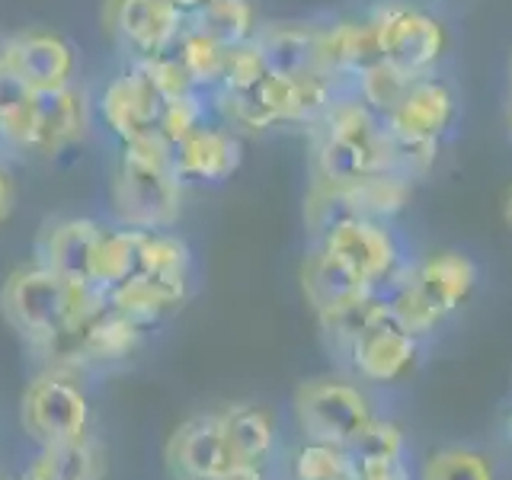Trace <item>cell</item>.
I'll return each mask as SVG.
<instances>
[{
    "label": "cell",
    "instance_id": "23",
    "mask_svg": "<svg viewBox=\"0 0 512 480\" xmlns=\"http://www.w3.org/2000/svg\"><path fill=\"white\" fill-rule=\"evenodd\" d=\"M189 282H170V279H154L135 272L132 279H125L122 285L109 288V308L119 311L138 327H151L160 317L176 311L186 301Z\"/></svg>",
    "mask_w": 512,
    "mask_h": 480
},
{
    "label": "cell",
    "instance_id": "44",
    "mask_svg": "<svg viewBox=\"0 0 512 480\" xmlns=\"http://www.w3.org/2000/svg\"><path fill=\"white\" fill-rule=\"evenodd\" d=\"M506 132H509V141H512V93H509V106H506Z\"/></svg>",
    "mask_w": 512,
    "mask_h": 480
},
{
    "label": "cell",
    "instance_id": "20",
    "mask_svg": "<svg viewBox=\"0 0 512 480\" xmlns=\"http://www.w3.org/2000/svg\"><path fill=\"white\" fill-rule=\"evenodd\" d=\"M103 234L100 221L93 218H64L45 231L39 266L52 269L64 282H93V256Z\"/></svg>",
    "mask_w": 512,
    "mask_h": 480
},
{
    "label": "cell",
    "instance_id": "31",
    "mask_svg": "<svg viewBox=\"0 0 512 480\" xmlns=\"http://www.w3.org/2000/svg\"><path fill=\"white\" fill-rule=\"evenodd\" d=\"M189 266H192V253L183 237L167 234V231H144L141 234L138 272L154 276V279L189 282Z\"/></svg>",
    "mask_w": 512,
    "mask_h": 480
},
{
    "label": "cell",
    "instance_id": "35",
    "mask_svg": "<svg viewBox=\"0 0 512 480\" xmlns=\"http://www.w3.org/2000/svg\"><path fill=\"white\" fill-rule=\"evenodd\" d=\"M352 455H378V458H410L407 429L391 416H375L372 423L362 429V436L349 445Z\"/></svg>",
    "mask_w": 512,
    "mask_h": 480
},
{
    "label": "cell",
    "instance_id": "27",
    "mask_svg": "<svg viewBox=\"0 0 512 480\" xmlns=\"http://www.w3.org/2000/svg\"><path fill=\"white\" fill-rule=\"evenodd\" d=\"M26 480H100V461L87 439L45 445L36 464L23 474Z\"/></svg>",
    "mask_w": 512,
    "mask_h": 480
},
{
    "label": "cell",
    "instance_id": "42",
    "mask_svg": "<svg viewBox=\"0 0 512 480\" xmlns=\"http://www.w3.org/2000/svg\"><path fill=\"white\" fill-rule=\"evenodd\" d=\"M170 4H173L176 10H180V13L192 16V13H199V10L208 4V0H170Z\"/></svg>",
    "mask_w": 512,
    "mask_h": 480
},
{
    "label": "cell",
    "instance_id": "39",
    "mask_svg": "<svg viewBox=\"0 0 512 480\" xmlns=\"http://www.w3.org/2000/svg\"><path fill=\"white\" fill-rule=\"evenodd\" d=\"M352 480H416V474L410 468V458L352 455Z\"/></svg>",
    "mask_w": 512,
    "mask_h": 480
},
{
    "label": "cell",
    "instance_id": "36",
    "mask_svg": "<svg viewBox=\"0 0 512 480\" xmlns=\"http://www.w3.org/2000/svg\"><path fill=\"white\" fill-rule=\"evenodd\" d=\"M138 68L144 71V77L151 80V87L157 90V96L164 103H173L180 100V96L192 93L196 90V84H192V77L186 74L180 55L173 52H164V55H154V58H141Z\"/></svg>",
    "mask_w": 512,
    "mask_h": 480
},
{
    "label": "cell",
    "instance_id": "5",
    "mask_svg": "<svg viewBox=\"0 0 512 480\" xmlns=\"http://www.w3.org/2000/svg\"><path fill=\"white\" fill-rule=\"evenodd\" d=\"M0 308L32 346L58 349L64 346V336H68L71 282H64L45 266L16 269L4 282Z\"/></svg>",
    "mask_w": 512,
    "mask_h": 480
},
{
    "label": "cell",
    "instance_id": "48",
    "mask_svg": "<svg viewBox=\"0 0 512 480\" xmlns=\"http://www.w3.org/2000/svg\"><path fill=\"white\" fill-rule=\"evenodd\" d=\"M509 87H512V58H509Z\"/></svg>",
    "mask_w": 512,
    "mask_h": 480
},
{
    "label": "cell",
    "instance_id": "46",
    "mask_svg": "<svg viewBox=\"0 0 512 480\" xmlns=\"http://www.w3.org/2000/svg\"><path fill=\"white\" fill-rule=\"evenodd\" d=\"M506 442H509V448H512V413L506 416Z\"/></svg>",
    "mask_w": 512,
    "mask_h": 480
},
{
    "label": "cell",
    "instance_id": "15",
    "mask_svg": "<svg viewBox=\"0 0 512 480\" xmlns=\"http://www.w3.org/2000/svg\"><path fill=\"white\" fill-rule=\"evenodd\" d=\"M407 279L420 288V295L448 320L474 295V288L480 282V269L471 256L461 250H432L423 260L410 263Z\"/></svg>",
    "mask_w": 512,
    "mask_h": 480
},
{
    "label": "cell",
    "instance_id": "3",
    "mask_svg": "<svg viewBox=\"0 0 512 480\" xmlns=\"http://www.w3.org/2000/svg\"><path fill=\"white\" fill-rule=\"evenodd\" d=\"M365 16L375 29L384 61L407 77L439 74V64L452 48V36H448L442 16L413 4V0H375Z\"/></svg>",
    "mask_w": 512,
    "mask_h": 480
},
{
    "label": "cell",
    "instance_id": "24",
    "mask_svg": "<svg viewBox=\"0 0 512 480\" xmlns=\"http://www.w3.org/2000/svg\"><path fill=\"white\" fill-rule=\"evenodd\" d=\"M221 416L224 436H228L231 455L234 461H247V464H266L269 455L276 452V416L260 404H234Z\"/></svg>",
    "mask_w": 512,
    "mask_h": 480
},
{
    "label": "cell",
    "instance_id": "16",
    "mask_svg": "<svg viewBox=\"0 0 512 480\" xmlns=\"http://www.w3.org/2000/svg\"><path fill=\"white\" fill-rule=\"evenodd\" d=\"M167 461L180 480H218L234 464L221 416H196L183 423L167 445Z\"/></svg>",
    "mask_w": 512,
    "mask_h": 480
},
{
    "label": "cell",
    "instance_id": "18",
    "mask_svg": "<svg viewBox=\"0 0 512 480\" xmlns=\"http://www.w3.org/2000/svg\"><path fill=\"white\" fill-rule=\"evenodd\" d=\"M298 282H301L304 301H308V308L317 317L343 311V308H349V304L375 295V288H368L356 272L340 260V256H333L320 244H314L308 250V256H304Z\"/></svg>",
    "mask_w": 512,
    "mask_h": 480
},
{
    "label": "cell",
    "instance_id": "8",
    "mask_svg": "<svg viewBox=\"0 0 512 480\" xmlns=\"http://www.w3.org/2000/svg\"><path fill=\"white\" fill-rule=\"evenodd\" d=\"M20 413L26 432L42 442V448L87 439L90 404L71 378H61L55 372L39 375L26 388Z\"/></svg>",
    "mask_w": 512,
    "mask_h": 480
},
{
    "label": "cell",
    "instance_id": "38",
    "mask_svg": "<svg viewBox=\"0 0 512 480\" xmlns=\"http://www.w3.org/2000/svg\"><path fill=\"white\" fill-rule=\"evenodd\" d=\"M205 122H208V106L202 100V90H192V93L180 96V100L164 103V112H160V122H157V132L164 135L170 144H180L186 135H192Z\"/></svg>",
    "mask_w": 512,
    "mask_h": 480
},
{
    "label": "cell",
    "instance_id": "30",
    "mask_svg": "<svg viewBox=\"0 0 512 480\" xmlns=\"http://www.w3.org/2000/svg\"><path fill=\"white\" fill-rule=\"evenodd\" d=\"M410 80L404 71H397L394 64H388L384 58L365 64V68L349 80V90L359 96V100L375 112V116H388V112L400 103V96L410 87Z\"/></svg>",
    "mask_w": 512,
    "mask_h": 480
},
{
    "label": "cell",
    "instance_id": "21",
    "mask_svg": "<svg viewBox=\"0 0 512 480\" xmlns=\"http://www.w3.org/2000/svg\"><path fill=\"white\" fill-rule=\"evenodd\" d=\"M266 58L269 74H311L317 61V23L308 20H276L260 23L253 36Z\"/></svg>",
    "mask_w": 512,
    "mask_h": 480
},
{
    "label": "cell",
    "instance_id": "1",
    "mask_svg": "<svg viewBox=\"0 0 512 480\" xmlns=\"http://www.w3.org/2000/svg\"><path fill=\"white\" fill-rule=\"evenodd\" d=\"M112 212L132 231H167L180 218L183 180L173 164V144L160 132L125 141L112 180Z\"/></svg>",
    "mask_w": 512,
    "mask_h": 480
},
{
    "label": "cell",
    "instance_id": "12",
    "mask_svg": "<svg viewBox=\"0 0 512 480\" xmlns=\"http://www.w3.org/2000/svg\"><path fill=\"white\" fill-rule=\"evenodd\" d=\"M378 39L368 16H333L317 23V61L314 71L330 77L333 84H349L365 64L378 61Z\"/></svg>",
    "mask_w": 512,
    "mask_h": 480
},
{
    "label": "cell",
    "instance_id": "32",
    "mask_svg": "<svg viewBox=\"0 0 512 480\" xmlns=\"http://www.w3.org/2000/svg\"><path fill=\"white\" fill-rule=\"evenodd\" d=\"M173 52L180 55L186 74L192 77L196 90H218L221 87V74H224V55L228 48H221L215 39H208L205 32L186 26L180 42L173 45Z\"/></svg>",
    "mask_w": 512,
    "mask_h": 480
},
{
    "label": "cell",
    "instance_id": "7",
    "mask_svg": "<svg viewBox=\"0 0 512 480\" xmlns=\"http://www.w3.org/2000/svg\"><path fill=\"white\" fill-rule=\"evenodd\" d=\"M343 356L352 368V378H359L365 388H391L416 372L423 340L400 327L388 308V314H381L362 333L352 336Z\"/></svg>",
    "mask_w": 512,
    "mask_h": 480
},
{
    "label": "cell",
    "instance_id": "2",
    "mask_svg": "<svg viewBox=\"0 0 512 480\" xmlns=\"http://www.w3.org/2000/svg\"><path fill=\"white\" fill-rule=\"evenodd\" d=\"M381 122L391 138L397 170L416 180L436 164L439 144L458 122V93L439 74L416 77Z\"/></svg>",
    "mask_w": 512,
    "mask_h": 480
},
{
    "label": "cell",
    "instance_id": "26",
    "mask_svg": "<svg viewBox=\"0 0 512 480\" xmlns=\"http://www.w3.org/2000/svg\"><path fill=\"white\" fill-rule=\"evenodd\" d=\"M189 26L205 32L221 48H237L253 42L256 29H260V16H256L253 0H208L199 13L189 16Z\"/></svg>",
    "mask_w": 512,
    "mask_h": 480
},
{
    "label": "cell",
    "instance_id": "43",
    "mask_svg": "<svg viewBox=\"0 0 512 480\" xmlns=\"http://www.w3.org/2000/svg\"><path fill=\"white\" fill-rule=\"evenodd\" d=\"M503 221H506V228L512 231V186L506 189V196H503Z\"/></svg>",
    "mask_w": 512,
    "mask_h": 480
},
{
    "label": "cell",
    "instance_id": "45",
    "mask_svg": "<svg viewBox=\"0 0 512 480\" xmlns=\"http://www.w3.org/2000/svg\"><path fill=\"white\" fill-rule=\"evenodd\" d=\"M7 64V36H0V68Z\"/></svg>",
    "mask_w": 512,
    "mask_h": 480
},
{
    "label": "cell",
    "instance_id": "17",
    "mask_svg": "<svg viewBox=\"0 0 512 480\" xmlns=\"http://www.w3.org/2000/svg\"><path fill=\"white\" fill-rule=\"evenodd\" d=\"M240 160H244V144L228 125L205 122L180 144H173V164L183 183H224L237 173Z\"/></svg>",
    "mask_w": 512,
    "mask_h": 480
},
{
    "label": "cell",
    "instance_id": "13",
    "mask_svg": "<svg viewBox=\"0 0 512 480\" xmlns=\"http://www.w3.org/2000/svg\"><path fill=\"white\" fill-rule=\"evenodd\" d=\"M160 112H164V100L157 96V90L151 87V80L144 77L138 64L112 77L100 96V116L122 144L157 132Z\"/></svg>",
    "mask_w": 512,
    "mask_h": 480
},
{
    "label": "cell",
    "instance_id": "6",
    "mask_svg": "<svg viewBox=\"0 0 512 480\" xmlns=\"http://www.w3.org/2000/svg\"><path fill=\"white\" fill-rule=\"evenodd\" d=\"M314 244L330 250L333 256H340V260L356 272L368 288H375V292H388L413 263L404 250V240L394 231V221L349 215L343 221H336L324 237L314 240Z\"/></svg>",
    "mask_w": 512,
    "mask_h": 480
},
{
    "label": "cell",
    "instance_id": "40",
    "mask_svg": "<svg viewBox=\"0 0 512 480\" xmlns=\"http://www.w3.org/2000/svg\"><path fill=\"white\" fill-rule=\"evenodd\" d=\"M218 480H266L263 464H247V461H234L228 471H224Z\"/></svg>",
    "mask_w": 512,
    "mask_h": 480
},
{
    "label": "cell",
    "instance_id": "10",
    "mask_svg": "<svg viewBox=\"0 0 512 480\" xmlns=\"http://www.w3.org/2000/svg\"><path fill=\"white\" fill-rule=\"evenodd\" d=\"M90 128V100L80 84H64L52 90H36L29 109V135L26 151L42 157H55L71 144L84 141Z\"/></svg>",
    "mask_w": 512,
    "mask_h": 480
},
{
    "label": "cell",
    "instance_id": "41",
    "mask_svg": "<svg viewBox=\"0 0 512 480\" xmlns=\"http://www.w3.org/2000/svg\"><path fill=\"white\" fill-rule=\"evenodd\" d=\"M13 212V183H10V176L7 170L0 167V224H4Z\"/></svg>",
    "mask_w": 512,
    "mask_h": 480
},
{
    "label": "cell",
    "instance_id": "28",
    "mask_svg": "<svg viewBox=\"0 0 512 480\" xmlns=\"http://www.w3.org/2000/svg\"><path fill=\"white\" fill-rule=\"evenodd\" d=\"M141 234L144 231L132 228L106 231L93 256V282H100L103 288H116L125 279H132L141 263Z\"/></svg>",
    "mask_w": 512,
    "mask_h": 480
},
{
    "label": "cell",
    "instance_id": "22",
    "mask_svg": "<svg viewBox=\"0 0 512 480\" xmlns=\"http://www.w3.org/2000/svg\"><path fill=\"white\" fill-rule=\"evenodd\" d=\"M340 189H343L349 215L394 221L407 212V205L413 199V176H407L397 167H388V170L368 173L356 183H346Z\"/></svg>",
    "mask_w": 512,
    "mask_h": 480
},
{
    "label": "cell",
    "instance_id": "25",
    "mask_svg": "<svg viewBox=\"0 0 512 480\" xmlns=\"http://www.w3.org/2000/svg\"><path fill=\"white\" fill-rule=\"evenodd\" d=\"M141 330L138 324H132L128 317H122L119 311L106 308L93 324L77 336L71 343L80 359L90 362H119L128 359L141 343Z\"/></svg>",
    "mask_w": 512,
    "mask_h": 480
},
{
    "label": "cell",
    "instance_id": "14",
    "mask_svg": "<svg viewBox=\"0 0 512 480\" xmlns=\"http://www.w3.org/2000/svg\"><path fill=\"white\" fill-rule=\"evenodd\" d=\"M7 68L20 74L32 90H52L74 80V45L48 29H23L7 39Z\"/></svg>",
    "mask_w": 512,
    "mask_h": 480
},
{
    "label": "cell",
    "instance_id": "4",
    "mask_svg": "<svg viewBox=\"0 0 512 480\" xmlns=\"http://www.w3.org/2000/svg\"><path fill=\"white\" fill-rule=\"evenodd\" d=\"M378 416V407L359 378L320 375L295 391V420L304 439L349 448Z\"/></svg>",
    "mask_w": 512,
    "mask_h": 480
},
{
    "label": "cell",
    "instance_id": "9",
    "mask_svg": "<svg viewBox=\"0 0 512 480\" xmlns=\"http://www.w3.org/2000/svg\"><path fill=\"white\" fill-rule=\"evenodd\" d=\"M186 26L189 16L170 0H103V29L138 61L170 52Z\"/></svg>",
    "mask_w": 512,
    "mask_h": 480
},
{
    "label": "cell",
    "instance_id": "49",
    "mask_svg": "<svg viewBox=\"0 0 512 480\" xmlns=\"http://www.w3.org/2000/svg\"><path fill=\"white\" fill-rule=\"evenodd\" d=\"M439 4H455V0H439Z\"/></svg>",
    "mask_w": 512,
    "mask_h": 480
},
{
    "label": "cell",
    "instance_id": "11",
    "mask_svg": "<svg viewBox=\"0 0 512 480\" xmlns=\"http://www.w3.org/2000/svg\"><path fill=\"white\" fill-rule=\"evenodd\" d=\"M343 87L333 84L324 74H266L253 87L256 103L263 106L272 125H314L327 112Z\"/></svg>",
    "mask_w": 512,
    "mask_h": 480
},
{
    "label": "cell",
    "instance_id": "37",
    "mask_svg": "<svg viewBox=\"0 0 512 480\" xmlns=\"http://www.w3.org/2000/svg\"><path fill=\"white\" fill-rule=\"evenodd\" d=\"M266 74H269V68H266L263 52L256 48V42H244L237 48H228V55H224V74H221L218 90L244 93L260 84Z\"/></svg>",
    "mask_w": 512,
    "mask_h": 480
},
{
    "label": "cell",
    "instance_id": "33",
    "mask_svg": "<svg viewBox=\"0 0 512 480\" xmlns=\"http://www.w3.org/2000/svg\"><path fill=\"white\" fill-rule=\"evenodd\" d=\"M288 474L292 480H352V455L343 445L304 439V445L292 455Z\"/></svg>",
    "mask_w": 512,
    "mask_h": 480
},
{
    "label": "cell",
    "instance_id": "34",
    "mask_svg": "<svg viewBox=\"0 0 512 480\" xmlns=\"http://www.w3.org/2000/svg\"><path fill=\"white\" fill-rule=\"evenodd\" d=\"M32 96H36V90L4 64V68H0V135L23 151H26V135H29Z\"/></svg>",
    "mask_w": 512,
    "mask_h": 480
},
{
    "label": "cell",
    "instance_id": "47",
    "mask_svg": "<svg viewBox=\"0 0 512 480\" xmlns=\"http://www.w3.org/2000/svg\"><path fill=\"white\" fill-rule=\"evenodd\" d=\"M0 480H26L23 474H10V471H0Z\"/></svg>",
    "mask_w": 512,
    "mask_h": 480
},
{
    "label": "cell",
    "instance_id": "29",
    "mask_svg": "<svg viewBox=\"0 0 512 480\" xmlns=\"http://www.w3.org/2000/svg\"><path fill=\"white\" fill-rule=\"evenodd\" d=\"M416 480H500L490 455L471 445H445L429 452Z\"/></svg>",
    "mask_w": 512,
    "mask_h": 480
},
{
    "label": "cell",
    "instance_id": "19",
    "mask_svg": "<svg viewBox=\"0 0 512 480\" xmlns=\"http://www.w3.org/2000/svg\"><path fill=\"white\" fill-rule=\"evenodd\" d=\"M394 164V148L388 132H381L372 141L356 138H333L314 132V176L336 186L356 183L375 170H388Z\"/></svg>",
    "mask_w": 512,
    "mask_h": 480
}]
</instances>
